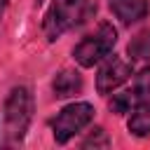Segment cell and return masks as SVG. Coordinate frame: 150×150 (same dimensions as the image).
Listing matches in <instances>:
<instances>
[{"mask_svg":"<svg viewBox=\"0 0 150 150\" xmlns=\"http://www.w3.org/2000/svg\"><path fill=\"white\" fill-rule=\"evenodd\" d=\"M52 89H54L56 98H70V96H75V94L82 91V75L77 70H61L54 77Z\"/></svg>","mask_w":150,"mask_h":150,"instance_id":"ba28073f","label":"cell"},{"mask_svg":"<svg viewBox=\"0 0 150 150\" xmlns=\"http://www.w3.org/2000/svg\"><path fill=\"white\" fill-rule=\"evenodd\" d=\"M91 145H94V148H98V145L105 148V145H108V136H105V131H103L101 127H96V129L82 141V148H91Z\"/></svg>","mask_w":150,"mask_h":150,"instance_id":"8fae6325","label":"cell"},{"mask_svg":"<svg viewBox=\"0 0 150 150\" xmlns=\"http://www.w3.org/2000/svg\"><path fill=\"white\" fill-rule=\"evenodd\" d=\"M129 56L134 61H150V28L141 30L129 42Z\"/></svg>","mask_w":150,"mask_h":150,"instance_id":"30bf717a","label":"cell"},{"mask_svg":"<svg viewBox=\"0 0 150 150\" xmlns=\"http://www.w3.org/2000/svg\"><path fill=\"white\" fill-rule=\"evenodd\" d=\"M91 117H94V108H91L89 103H70V105H66V108L56 115V120H54V124H52V129H54V141H56V143L70 141L77 131H82V129L91 122Z\"/></svg>","mask_w":150,"mask_h":150,"instance_id":"277c9868","label":"cell"},{"mask_svg":"<svg viewBox=\"0 0 150 150\" xmlns=\"http://www.w3.org/2000/svg\"><path fill=\"white\" fill-rule=\"evenodd\" d=\"M110 9H112V14L122 23L131 26V23L145 19V14H148V0H110Z\"/></svg>","mask_w":150,"mask_h":150,"instance_id":"52a82bcc","label":"cell"},{"mask_svg":"<svg viewBox=\"0 0 150 150\" xmlns=\"http://www.w3.org/2000/svg\"><path fill=\"white\" fill-rule=\"evenodd\" d=\"M129 131L134 136H148L150 134V103H141L131 110L129 117Z\"/></svg>","mask_w":150,"mask_h":150,"instance_id":"9c48e42d","label":"cell"},{"mask_svg":"<svg viewBox=\"0 0 150 150\" xmlns=\"http://www.w3.org/2000/svg\"><path fill=\"white\" fill-rule=\"evenodd\" d=\"M129 75H131V63L127 59H122V56H110L101 66V70L96 75V89H98V94L115 91Z\"/></svg>","mask_w":150,"mask_h":150,"instance_id":"8992f818","label":"cell"},{"mask_svg":"<svg viewBox=\"0 0 150 150\" xmlns=\"http://www.w3.org/2000/svg\"><path fill=\"white\" fill-rule=\"evenodd\" d=\"M91 0H52L45 14V35L47 40L61 38L66 30L80 26L91 14Z\"/></svg>","mask_w":150,"mask_h":150,"instance_id":"6da1fadb","label":"cell"},{"mask_svg":"<svg viewBox=\"0 0 150 150\" xmlns=\"http://www.w3.org/2000/svg\"><path fill=\"white\" fill-rule=\"evenodd\" d=\"M5 7H7V0H0V16H2V12H5Z\"/></svg>","mask_w":150,"mask_h":150,"instance_id":"7c38bea8","label":"cell"},{"mask_svg":"<svg viewBox=\"0 0 150 150\" xmlns=\"http://www.w3.org/2000/svg\"><path fill=\"white\" fill-rule=\"evenodd\" d=\"M115 42H117V30L112 28V23L103 21V23H98V28L91 35H87L73 49V56L82 68H91L94 63H98L101 59H105L112 52Z\"/></svg>","mask_w":150,"mask_h":150,"instance_id":"3957f363","label":"cell"},{"mask_svg":"<svg viewBox=\"0 0 150 150\" xmlns=\"http://www.w3.org/2000/svg\"><path fill=\"white\" fill-rule=\"evenodd\" d=\"M148 98H150V68H143L134 77V84L129 89H124L122 94H115L110 98V110L115 115H124V112L134 110L136 105L145 103Z\"/></svg>","mask_w":150,"mask_h":150,"instance_id":"5b68a950","label":"cell"},{"mask_svg":"<svg viewBox=\"0 0 150 150\" xmlns=\"http://www.w3.org/2000/svg\"><path fill=\"white\" fill-rule=\"evenodd\" d=\"M33 117V96L26 87H16L9 91L5 101V124H7V138L9 143H19L30 124Z\"/></svg>","mask_w":150,"mask_h":150,"instance_id":"7a4b0ae2","label":"cell"}]
</instances>
